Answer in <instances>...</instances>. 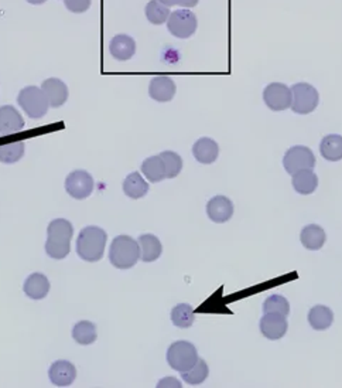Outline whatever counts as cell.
<instances>
[{
  "mask_svg": "<svg viewBox=\"0 0 342 388\" xmlns=\"http://www.w3.org/2000/svg\"><path fill=\"white\" fill-rule=\"evenodd\" d=\"M74 235V227L68 220L57 218L49 224L46 252L53 260H64L70 254V244Z\"/></svg>",
  "mask_w": 342,
  "mask_h": 388,
  "instance_id": "cell-1",
  "label": "cell"
},
{
  "mask_svg": "<svg viewBox=\"0 0 342 388\" xmlns=\"http://www.w3.org/2000/svg\"><path fill=\"white\" fill-rule=\"evenodd\" d=\"M108 234L101 227L89 225L81 230L77 238V254L82 261L96 263L103 256Z\"/></svg>",
  "mask_w": 342,
  "mask_h": 388,
  "instance_id": "cell-2",
  "label": "cell"
},
{
  "mask_svg": "<svg viewBox=\"0 0 342 388\" xmlns=\"http://www.w3.org/2000/svg\"><path fill=\"white\" fill-rule=\"evenodd\" d=\"M140 260V246L136 239L129 235H118L113 238L109 249V261L118 270H130Z\"/></svg>",
  "mask_w": 342,
  "mask_h": 388,
  "instance_id": "cell-3",
  "label": "cell"
},
{
  "mask_svg": "<svg viewBox=\"0 0 342 388\" xmlns=\"http://www.w3.org/2000/svg\"><path fill=\"white\" fill-rule=\"evenodd\" d=\"M198 361V351L196 346L186 340H179L171 344L167 350L168 365L180 373L190 370Z\"/></svg>",
  "mask_w": 342,
  "mask_h": 388,
  "instance_id": "cell-4",
  "label": "cell"
},
{
  "mask_svg": "<svg viewBox=\"0 0 342 388\" xmlns=\"http://www.w3.org/2000/svg\"><path fill=\"white\" fill-rule=\"evenodd\" d=\"M18 104L32 119L43 118L50 108L46 94L42 88L36 85H29L23 88L18 95Z\"/></svg>",
  "mask_w": 342,
  "mask_h": 388,
  "instance_id": "cell-5",
  "label": "cell"
},
{
  "mask_svg": "<svg viewBox=\"0 0 342 388\" xmlns=\"http://www.w3.org/2000/svg\"><path fill=\"white\" fill-rule=\"evenodd\" d=\"M291 109L294 113L298 115H307L311 113L319 102L318 91L307 84V82H298L294 84L291 88Z\"/></svg>",
  "mask_w": 342,
  "mask_h": 388,
  "instance_id": "cell-6",
  "label": "cell"
},
{
  "mask_svg": "<svg viewBox=\"0 0 342 388\" xmlns=\"http://www.w3.org/2000/svg\"><path fill=\"white\" fill-rule=\"evenodd\" d=\"M198 27L197 16L189 9H180L171 12L167 20L168 32L177 39H190Z\"/></svg>",
  "mask_w": 342,
  "mask_h": 388,
  "instance_id": "cell-7",
  "label": "cell"
},
{
  "mask_svg": "<svg viewBox=\"0 0 342 388\" xmlns=\"http://www.w3.org/2000/svg\"><path fill=\"white\" fill-rule=\"evenodd\" d=\"M283 166L289 175H294L304 169H314L315 166V156L312 151L307 146H293L290 148L284 158Z\"/></svg>",
  "mask_w": 342,
  "mask_h": 388,
  "instance_id": "cell-8",
  "label": "cell"
},
{
  "mask_svg": "<svg viewBox=\"0 0 342 388\" xmlns=\"http://www.w3.org/2000/svg\"><path fill=\"white\" fill-rule=\"evenodd\" d=\"M94 179L87 170H74L65 179L67 193L77 200H84L89 197L94 192Z\"/></svg>",
  "mask_w": 342,
  "mask_h": 388,
  "instance_id": "cell-9",
  "label": "cell"
},
{
  "mask_svg": "<svg viewBox=\"0 0 342 388\" xmlns=\"http://www.w3.org/2000/svg\"><path fill=\"white\" fill-rule=\"evenodd\" d=\"M263 101L274 112L286 111L291 106V89L281 82H272L263 91Z\"/></svg>",
  "mask_w": 342,
  "mask_h": 388,
  "instance_id": "cell-10",
  "label": "cell"
},
{
  "mask_svg": "<svg viewBox=\"0 0 342 388\" xmlns=\"http://www.w3.org/2000/svg\"><path fill=\"white\" fill-rule=\"evenodd\" d=\"M25 118L12 105L0 106V135H13L25 129Z\"/></svg>",
  "mask_w": 342,
  "mask_h": 388,
  "instance_id": "cell-11",
  "label": "cell"
},
{
  "mask_svg": "<svg viewBox=\"0 0 342 388\" xmlns=\"http://www.w3.org/2000/svg\"><path fill=\"white\" fill-rule=\"evenodd\" d=\"M177 91L176 82L167 75H157L148 84V95L157 102H168Z\"/></svg>",
  "mask_w": 342,
  "mask_h": 388,
  "instance_id": "cell-12",
  "label": "cell"
},
{
  "mask_svg": "<svg viewBox=\"0 0 342 388\" xmlns=\"http://www.w3.org/2000/svg\"><path fill=\"white\" fill-rule=\"evenodd\" d=\"M287 319L279 313H265L260 320V332L269 340H279L287 333Z\"/></svg>",
  "mask_w": 342,
  "mask_h": 388,
  "instance_id": "cell-13",
  "label": "cell"
},
{
  "mask_svg": "<svg viewBox=\"0 0 342 388\" xmlns=\"http://www.w3.org/2000/svg\"><path fill=\"white\" fill-rule=\"evenodd\" d=\"M207 214L214 223H227L234 215V203L225 196H215L207 204Z\"/></svg>",
  "mask_w": 342,
  "mask_h": 388,
  "instance_id": "cell-14",
  "label": "cell"
},
{
  "mask_svg": "<svg viewBox=\"0 0 342 388\" xmlns=\"http://www.w3.org/2000/svg\"><path fill=\"white\" fill-rule=\"evenodd\" d=\"M50 381L57 387H68L77 378V368L72 363L67 360L56 361L49 371Z\"/></svg>",
  "mask_w": 342,
  "mask_h": 388,
  "instance_id": "cell-15",
  "label": "cell"
},
{
  "mask_svg": "<svg viewBox=\"0 0 342 388\" xmlns=\"http://www.w3.org/2000/svg\"><path fill=\"white\" fill-rule=\"evenodd\" d=\"M43 92L46 94L50 106L60 108L63 106L68 99V87L64 81L58 78H49L42 85Z\"/></svg>",
  "mask_w": 342,
  "mask_h": 388,
  "instance_id": "cell-16",
  "label": "cell"
},
{
  "mask_svg": "<svg viewBox=\"0 0 342 388\" xmlns=\"http://www.w3.org/2000/svg\"><path fill=\"white\" fill-rule=\"evenodd\" d=\"M110 56L118 61H127L136 53V42L127 35H116L109 44Z\"/></svg>",
  "mask_w": 342,
  "mask_h": 388,
  "instance_id": "cell-17",
  "label": "cell"
},
{
  "mask_svg": "<svg viewBox=\"0 0 342 388\" xmlns=\"http://www.w3.org/2000/svg\"><path fill=\"white\" fill-rule=\"evenodd\" d=\"M193 155L197 162L203 165H211L218 159L220 146L211 138H201L193 146Z\"/></svg>",
  "mask_w": 342,
  "mask_h": 388,
  "instance_id": "cell-18",
  "label": "cell"
},
{
  "mask_svg": "<svg viewBox=\"0 0 342 388\" xmlns=\"http://www.w3.org/2000/svg\"><path fill=\"white\" fill-rule=\"evenodd\" d=\"M23 291L30 299H34V301L44 299L50 292V281L44 274L34 273L26 280Z\"/></svg>",
  "mask_w": 342,
  "mask_h": 388,
  "instance_id": "cell-19",
  "label": "cell"
},
{
  "mask_svg": "<svg viewBox=\"0 0 342 388\" xmlns=\"http://www.w3.org/2000/svg\"><path fill=\"white\" fill-rule=\"evenodd\" d=\"M137 242L140 246V258L143 263H153L158 260L163 252V245L156 235L143 234L139 237Z\"/></svg>",
  "mask_w": 342,
  "mask_h": 388,
  "instance_id": "cell-20",
  "label": "cell"
},
{
  "mask_svg": "<svg viewBox=\"0 0 342 388\" xmlns=\"http://www.w3.org/2000/svg\"><path fill=\"white\" fill-rule=\"evenodd\" d=\"M291 183L297 193L307 196V194H311L315 192V189L318 186V177L312 172V169H304V170H300L293 175Z\"/></svg>",
  "mask_w": 342,
  "mask_h": 388,
  "instance_id": "cell-21",
  "label": "cell"
},
{
  "mask_svg": "<svg viewBox=\"0 0 342 388\" xmlns=\"http://www.w3.org/2000/svg\"><path fill=\"white\" fill-rule=\"evenodd\" d=\"M300 239H301V244L304 245V248H307L310 251H317V249H321V246L325 244L327 235H325V231L319 225L310 224L303 228V231L300 234Z\"/></svg>",
  "mask_w": 342,
  "mask_h": 388,
  "instance_id": "cell-22",
  "label": "cell"
},
{
  "mask_svg": "<svg viewBox=\"0 0 342 388\" xmlns=\"http://www.w3.org/2000/svg\"><path fill=\"white\" fill-rule=\"evenodd\" d=\"M123 192L127 197L137 200L147 194L148 192V183L141 177L139 172L130 173L125 182H123Z\"/></svg>",
  "mask_w": 342,
  "mask_h": 388,
  "instance_id": "cell-23",
  "label": "cell"
},
{
  "mask_svg": "<svg viewBox=\"0 0 342 388\" xmlns=\"http://www.w3.org/2000/svg\"><path fill=\"white\" fill-rule=\"evenodd\" d=\"M321 156L328 162H338L342 159V137L327 135L319 145Z\"/></svg>",
  "mask_w": 342,
  "mask_h": 388,
  "instance_id": "cell-24",
  "label": "cell"
},
{
  "mask_svg": "<svg viewBox=\"0 0 342 388\" xmlns=\"http://www.w3.org/2000/svg\"><path fill=\"white\" fill-rule=\"evenodd\" d=\"M141 173L151 183L163 182L165 177V168L163 159L158 156H150L141 163Z\"/></svg>",
  "mask_w": 342,
  "mask_h": 388,
  "instance_id": "cell-25",
  "label": "cell"
},
{
  "mask_svg": "<svg viewBox=\"0 0 342 388\" xmlns=\"http://www.w3.org/2000/svg\"><path fill=\"white\" fill-rule=\"evenodd\" d=\"M334 322V313L328 306L317 305L308 313V323L314 330H327Z\"/></svg>",
  "mask_w": 342,
  "mask_h": 388,
  "instance_id": "cell-26",
  "label": "cell"
},
{
  "mask_svg": "<svg viewBox=\"0 0 342 388\" xmlns=\"http://www.w3.org/2000/svg\"><path fill=\"white\" fill-rule=\"evenodd\" d=\"M72 339L82 346H88L96 342L98 339V332H96V326L92 322L88 320H82L78 322L74 329H72Z\"/></svg>",
  "mask_w": 342,
  "mask_h": 388,
  "instance_id": "cell-27",
  "label": "cell"
},
{
  "mask_svg": "<svg viewBox=\"0 0 342 388\" xmlns=\"http://www.w3.org/2000/svg\"><path fill=\"white\" fill-rule=\"evenodd\" d=\"M194 309L189 303H180L171 311V322L180 329H189L194 323Z\"/></svg>",
  "mask_w": 342,
  "mask_h": 388,
  "instance_id": "cell-28",
  "label": "cell"
},
{
  "mask_svg": "<svg viewBox=\"0 0 342 388\" xmlns=\"http://www.w3.org/2000/svg\"><path fill=\"white\" fill-rule=\"evenodd\" d=\"M146 18L151 25L160 26L163 23H167L171 12L170 8H167L165 5L160 4L158 0H150V2L146 5Z\"/></svg>",
  "mask_w": 342,
  "mask_h": 388,
  "instance_id": "cell-29",
  "label": "cell"
},
{
  "mask_svg": "<svg viewBox=\"0 0 342 388\" xmlns=\"http://www.w3.org/2000/svg\"><path fill=\"white\" fill-rule=\"evenodd\" d=\"M25 151H26V145L23 141L0 145V162L6 165L16 163L25 156Z\"/></svg>",
  "mask_w": 342,
  "mask_h": 388,
  "instance_id": "cell-30",
  "label": "cell"
},
{
  "mask_svg": "<svg viewBox=\"0 0 342 388\" xmlns=\"http://www.w3.org/2000/svg\"><path fill=\"white\" fill-rule=\"evenodd\" d=\"M208 374H210L208 364L203 358H198V361L190 370L182 373V377L187 384L198 385L207 380Z\"/></svg>",
  "mask_w": 342,
  "mask_h": 388,
  "instance_id": "cell-31",
  "label": "cell"
},
{
  "mask_svg": "<svg viewBox=\"0 0 342 388\" xmlns=\"http://www.w3.org/2000/svg\"><path fill=\"white\" fill-rule=\"evenodd\" d=\"M160 158L163 159L167 179H175L180 175V172L183 170V159L179 154L165 151V152L160 154Z\"/></svg>",
  "mask_w": 342,
  "mask_h": 388,
  "instance_id": "cell-32",
  "label": "cell"
},
{
  "mask_svg": "<svg viewBox=\"0 0 342 388\" xmlns=\"http://www.w3.org/2000/svg\"><path fill=\"white\" fill-rule=\"evenodd\" d=\"M263 313H279L287 316L290 313L289 301L284 296L272 295L263 303Z\"/></svg>",
  "mask_w": 342,
  "mask_h": 388,
  "instance_id": "cell-33",
  "label": "cell"
},
{
  "mask_svg": "<svg viewBox=\"0 0 342 388\" xmlns=\"http://www.w3.org/2000/svg\"><path fill=\"white\" fill-rule=\"evenodd\" d=\"M92 0H64L65 8L72 13H84L91 8Z\"/></svg>",
  "mask_w": 342,
  "mask_h": 388,
  "instance_id": "cell-34",
  "label": "cell"
},
{
  "mask_svg": "<svg viewBox=\"0 0 342 388\" xmlns=\"http://www.w3.org/2000/svg\"><path fill=\"white\" fill-rule=\"evenodd\" d=\"M157 387H176V388H180V387H183L182 385V382L179 381V380H176V378H173V377H167V378H163V380H160L158 381V384H157Z\"/></svg>",
  "mask_w": 342,
  "mask_h": 388,
  "instance_id": "cell-35",
  "label": "cell"
},
{
  "mask_svg": "<svg viewBox=\"0 0 342 388\" xmlns=\"http://www.w3.org/2000/svg\"><path fill=\"white\" fill-rule=\"evenodd\" d=\"M198 2H200V0H180L179 5L183 6V8H186V9H191V8L197 6Z\"/></svg>",
  "mask_w": 342,
  "mask_h": 388,
  "instance_id": "cell-36",
  "label": "cell"
},
{
  "mask_svg": "<svg viewBox=\"0 0 342 388\" xmlns=\"http://www.w3.org/2000/svg\"><path fill=\"white\" fill-rule=\"evenodd\" d=\"M158 2H160V4H163V5H165L167 8H171V6H176V5H179L180 0H158Z\"/></svg>",
  "mask_w": 342,
  "mask_h": 388,
  "instance_id": "cell-37",
  "label": "cell"
},
{
  "mask_svg": "<svg viewBox=\"0 0 342 388\" xmlns=\"http://www.w3.org/2000/svg\"><path fill=\"white\" fill-rule=\"evenodd\" d=\"M27 2H29L30 5H43V4L47 2V0H27Z\"/></svg>",
  "mask_w": 342,
  "mask_h": 388,
  "instance_id": "cell-38",
  "label": "cell"
}]
</instances>
